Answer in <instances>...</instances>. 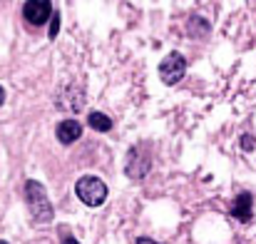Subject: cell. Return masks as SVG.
I'll return each instance as SVG.
<instances>
[{"mask_svg":"<svg viewBox=\"0 0 256 244\" xmlns=\"http://www.w3.org/2000/svg\"><path fill=\"white\" fill-rule=\"evenodd\" d=\"M25 202H28L32 222H38V224L52 222V214H55L52 202L48 199V192H45V187L38 179H28L25 182Z\"/></svg>","mask_w":256,"mask_h":244,"instance_id":"cell-1","label":"cell"},{"mask_svg":"<svg viewBox=\"0 0 256 244\" xmlns=\"http://www.w3.org/2000/svg\"><path fill=\"white\" fill-rule=\"evenodd\" d=\"M75 194L80 197V202L87 204V207H100V204L107 199V184H104L100 177L85 174V177L78 179V184H75Z\"/></svg>","mask_w":256,"mask_h":244,"instance_id":"cell-2","label":"cell"},{"mask_svg":"<svg viewBox=\"0 0 256 244\" xmlns=\"http://www.w3.org/2000/svg\"><path fill=\"white\" fill-rule=\"evenodd\" d=\"M184 73H186V60L179 53H172L160 63V78L164 85H176L184 78Z\"/></svg>","mask_w":256,"mask_h":244,"instance_id":"cell-3","label":"cell"},{"mask_svg":"<svg viewBox=\"0 0 256 244\" xmlns=\"http://www.w3.org/2000/svg\"><path fill=\"white\" fill-rule=\"evenodd\" d=\"M22 15H25V20H28L30 25L38 28V25H45V23L50 20L52 5H50V0H25Z\"/></svg>","mask_w":256,"mask_h":244,"instance_id":"cell-4","label":"cell"},{"mask_svg":"<svg viewBox=\"0 0 256 244\" xmlns=\"http://www.w3.org/2000/svg\"><path fill=\"white\" fill-rule=\"evenodd\" d=\"M150 164H152V155H142V147H132L124 172L130 179H142L150 172Z\"/></svg>","mask_w":256,"mask_h":244,"instance_id":"cell-5","label":"cell"},{"mask_svg":"<svg viewBox=\"0 0 256 244\" xmlns=\"http://www.w3.org/2000/svg\"><path fill=\"white\" fill-rule=\"evenodd\" d=\"M82 105H85V90L80 85H70L58 95V107L65 112H78L82 110Z\"/></svg>","mask_w":256,"mask_h":244,"instance_id":"cell-6","label":"cell"},{"mask_svg":"<svg viewBox=\"0 0 256 244\" xmlns=\"http://www.w3.org/2000/svg\"><path fill=\"white\" fill-rule=\"evenodd\" d=\"M55 137H58L60 145H72V142H78L82 137V125L75 117H68V120H62L55 127Z\"/></svg>","mask_w":256,"mask_h":244,"instance_id":"cell-7","label":"cell"},{"mask_svg":"<svg viewBox=\"0 0 256 244\" xmlns=\"http://www.w3.org/2000/svg\"><path fill=\"white\" fill-rule=\"evenodd\" d=\"M232 217H236L239 222H252V217H254V197L249 194V192H242V194H236V199H234V204H232V212H229Z\"/></svg>","mask_w":256,"mask_h":244,"instance_id":"cell-8","label":"cell"},{"mask_svg":"<svg viewBox=\"0 0 256 244\" xmlns=\"http://www.w3.org/2000/svg\"><path fill=\"white\" fill-rule=\"evenodd\" d=\"M87 125L97 132H110L112 130V120L104 115V112H90L87 115Z\"/></svg>","mask_w":256,"mask_h":244,"instance_id":"cell-9","label":"cell"},{"mask_svg":"<svg viewBox=\"0 0 256 244\" xmlns=\"http://www.w3.org/2000/svg\"><path fill=\"white\" fill-rule=\"evenodd\" d=\"M209 23L204 20V18H199V15H192V20H189V33L194 35V38H204L206 33H209Z\"/></svg>","mask_w":256,"mask_h":244,"instance_id":"cell-10","label":"cell"},{"mask_svg":"<svg viewBox=\"0 0 256 244\" xmlns=\"http://www.w3.org/2000/svg\"><path fill=\"white\" fill-rule=\"evenodd\" d=\"M58 33H60V13H58V10H52V20H50V30H48V35H50V40H55V38H58Z\"/></svg>","mask_w":256,"mask_h":244,"instance_id":"cell-11","label":"cell"},{"mask_svg":"<svg viewBox=\"0 0 256 244\" xmlns=\"http://www.w3.org/2000/svg\"><path fill=\"white\" fill-rule=\"evenodd\" d=\"M242 147L249 152V150H254L256 147V137L254 135H242Z\"/></svg>","mask_w":256,"mask_h":244,"instance_id":"cell-12","label":"cell"},{"mask_svg":"<svg viewBox=\"0 0 256 244\" xmlns=\"http://www.w3.org/2000/svg\"><path fill=\"white\" fill-rule=\"evenodd\" d=\"M134 244H160V242H154V239H150V237H137Z\"/></svg>","mask_w":256,"mask_h":244,"instance_id":"cell-13","label":"cell"},{"mask_svg":"<svg viewBox=\"0 0 256 244\" xmlns=\"http://www.w3.org/2000/svg\"><path fill=\"white\" fill-rule=\"evenodd\" d=\"M62 244H80V242H78L75 237H70V234H68V237H62Z\"/></svg>","mask_w":256,"mask_h":244,"instance_id":"cell-14","label":"cell"},{"mask_svg":"<svg viewBox=\"0 0 256 244\" xmlns=\"http://www.w3.org/2000/svg\"><path fill=\"white\" fill-rule=\"evenodd\" d=\"M2 102H5V90L0 87V105H2Z\"/></svg>","mask_w":256,"mask_h":244,"instance_id":"cell-15","label":"cell"},{"mask_svg":"<svg viewBox=\"0 0 256 244\" xmlns=\"http://www.w3.org/2000/svg\"><path fill=\"white\" fill-rule=\"evenodd\" d=\"M0 244H8V242H2V239H0Z\"/></svg>","mask_w":256,"mask_h":244,"instance_id":"cell-16","label":"cell"}]
</instances>
